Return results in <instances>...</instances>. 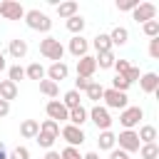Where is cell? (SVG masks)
<instances>
[{"label": "cell", "instance_id": "obj_25", "mask_svg": "<svg viewBox=\"0 0 159 159\" xmlns=\"http://www.w3.org/2000/svg\"><path fill=\"white\" fill-rule=\"evenodd\" d=\"M25 77H27V80H37V82H40V80H45V67H42L40 62H32V65H27V67H25Z\"/></svg>", "mask_w": 159, "mask_h": 159}, {"label": "cell", "instance_id": "obj_10", "mask_svg": "<svg viewBox=\"0 0 159 159\" xmlns=\"http://www.w3.org/2000/svg\"><path fill=\"white\" fill-rule=\"evenodd\" d=\"M45 112H47V119H52V122H67V114H70V109L60 102V99H50L47 102V107H45Z\"/></svg>", "mask_w": 159, "mask_h": 159}, {"label": "cell", "instance_id": "obj_11", "mask_svg": "<svg viewBox=\"0 0 159 159\" xmlns=\"http://www.w3.org/2000/svg\"><path fill=\"white\" fill-rule=\"evenodd\" d=\"M67 75H70V67H67L65 62H52V65L45 70V77L52 80L55 84H60L62 80H67Z\"/></svg>", "mask_w": 159, "mask_h": 159}, {"label": "cell", "instance_id": "obj_14", "mask_svg": "<svg viewBox=\"0 0 159 159\" xmlns=\"http://www.w3.org/2000/svg\"><path fill=\"white\" fill-rule=\"evenodd\" d=\"M67 50L80 60V57H84L87 55V50H89V42L82 37V35H72V40H70V45H67Z\"/></svg>", "mask_w": 159, "mask_h": 159}, {"label": "cell", "instance_id": "obj_4", "mask_svg": "<svg viewBox=\"0 0 159 159\" xmlns=\"http://www.w3.org/2000/svg\"><path fill=\"white\" fill-rule=\"evenodd\" d=\"M117 144H119V149L127 152L129 157H132L134 152H139V147H142V142H139V137H137L134 129H122V132L117 134Z\"/></svg>", "mask_w": 159, "mask_h": 159}, {"label": "cell", "instance_id": "obj_34", "mask_svg": "<svg viewBox=\"0 0 159 159\" xmlns=\"http://www.w3.org/2000/svg\"><path fill=\"white\" fill-rule=\"evenodd\" d=\"M132 84L122 77V75H114V80H112V89H117V92H127Z\"/></svg>", "mask_w": 159, "mask_h": 159}, {"label": "cell", "instance_id": "obj_27", "mask_svg": "<svg viewBox=\"0 0 159 159\" xmlns=\"http://www.w3.org/2000/svg\"><path fill=\"white\" fill-rule=\"evenodd\" d=\"M65 25H67V30H70L72 35H82V30H84V25H87V22H84V17H82V15H75V17H70Z\"/></svg>", "mask_w": 159, "mask_h": 159}, {"label": "cell", "instance_id": "obj_19", "mask_svg": "<svg viewBox=\"0 0 159 159\" xmlns=\"http://www.w3.org/2000/svg\"><path fill=\"white\" fill-rule=\"evenodd\" d=\"M87 122V109L80 104V107H75V109H70V114H67V124H72V127H82Z\"/></svg>", "mask_w": 159, "mask_h": 159}, {"label": "cell", "instance_id": "obj_13", "mask_svg": "<svg viewBox=\"0 0 159 159\" xmlns=\"http://www.w3.org/2000/svg\"><path fill=\"white\" fill-rule=\"evenodd\" d=\"M139 87H142V92H147V94H157V92H159V75H157V72H144V75L139 77Z\"/></svg>", "mask_w": 159, "mask_h": 159}, {"label": "cell", "instance_id": "obj_39", "mask_svg": "<svg viewBox=\"0 0 159 159\" xmlns=\"http://www.w3.org/2000/svg\"><path fill=\"white\" fill-rule=\"evenodd\" d=\"M129 67H132V65H129L127 60H114V70H117V75H122V77H124V75L129 72Z\"/></svg>", "mask_w": 159, "mask_h": 159}, {"label": "cell", "instance_id": "obj_43", "mask_svg": "<svg viewBox=\"0 0 159 159\" xmlns=\"http://www.w3.org/2000/svg\"><path fill=\"white\" fill-rule=\"evenodd\" d=\"M127 157H129V154H127V152H122V149H117V147L109 152V159H127Z\"/></svg>", "mask_w": 159, "mask_h": 159}, {"label": "cell", "instance_id": "obj_24", "mask_svg": "<svg viewBox=\"0 0 159 159\" xmlns=\"http://www.w3.org/2000/svg\"><path fill=\"white\" fill-rule=\"evenodd\" d=\"M40 92L45 94V97H50V99H55L57 94H60V84H55L52 80H40Z\"/></svg>", "mask_w": 159, "mask_h": 159}, {"label": "cell", "instance_id": "obj_47", "mask_svg": "<svg viewBox=\"0 0 159 159\" xmlns=\"http://www.w3.org/2000/svg\"><path fill=\"white\" fill-rule=\"evenodd\" d=\"M82 159H99V154L97 152H87V154H82Z\"/></svg>", "mask_w": 159, "mask_h": 159}, {"label": "cell", "instance_id": "obj_3", "mask_svg": "<svg viewBox=\"0 0 159 159\" xmlns=\"http://www.w3.org/2000/svg\"><path fill=\"white\" fill-rule=\"evenodd\" d=\"M87 119H89L99 132H107V129L112 127V114H109V109L102 107V104H94L92 109H87Z\"/></svg>", "mask_w": 159, "mask_h": 159}, {"label": "cell", "instance_id": "obj_29", "mask_svg": "<svg viewBox=\"0 0 159 159\" xmlns=\"http://www.w3.org/2000/svg\"><path fill=\"white\" fill-rule=\"evenodd\" d=\"M84 92H87V99L99 102V99H102V94H104V87H102L99 82H94V80H92V82H89V87H87Z\"/></svg>", "mask_w": 159, "mask_h": 159}, {"label": "cell", "instance_id": "obj_16", "mask_svg": "<svg viewBox=\"0 0 159 159\" xmlns=\"http://www.w3.org/2000/svg\"><path fill=\"white\" fill-rule=\"evenodd\" d=\"M97 144H99V149L102 152H112L114 147H117V134L114 132H99V137H97Z\"/></svg>", "mask_w": 159, "mask_h": 159}, {"label": "cell", "instance_id": "obj_28", "mask_svg": "<svg viewBox=\"0 0 159 159\" xmlns=\"http://www.w3.org/2000/svg\"><path fill=\"white\" fill-rule=\"evenodd\" d=\"M114 60H117L114 52H102V55L94 57V62H97L99 70H112V67H114Z\"/></svg>", "mask_w": 159, "mask_h": 159}, {"label": "cell", "instance_id": "obj_48", "mask_svg": "<svg viewBox=\"0 0 159 159\" xmlns=\"http://www.w3.org/2000/svg\"><path fill=\"white\" fill-rule=\"evenodd\" d=\"M0 159H7V152H5V144L0 142Z\"/></svg>", "mask_w": 159, "mask_h": 159}, {"label": "cell", "instance_id": "obj_15", "mask_svg": "<svg viewBox=\"0 0 159 159\" xmlns=\"http://www.w3.org/2000/svg\"><path fill=\"white\" fill-rule=\"evenodd\" d=\"M7 52H10L12 60H25V55H27V42H25L22 37H15V40H10Z\"/></svg>", "mask_w": 159, "mask_h": 159}, {"label": "cell", "instance_id": "obj_12", "mask_svg": "<svg viewBox=\"0 0 159 159\" xmlns=\"http://www.w3.org/2000/svg\"><path fill=\"white\" fill-rule=\"evenodd\" d=\"M94 72H97V62H94L92 55H84V57L77 60V77H87V80H92Z\"/></svg>", "mask_w": 159, "mask_h": 159}, {"label": "cell", "instance_id": "obj_7", "mask_svg": "<svg viewBox=\"0 0 159 159\" xmlns=\"http://www.w3.org/2000/svg\"><path fill=\"white\" fill-rule=\"evenodd\" d=\"M25 7L17 0H2L0 2V20H22Z\"/></svg>", "mask_w": 159, "mask_h": 159}, {"label": "cell", "instance_id": "obj_41", "mask_svg": "<svg viewBox=\"0 0 159 159\" xmlns=\"http://www.w3.org/2000/svg\"><path fill=\"white\" fill-rule=\"evenodd\" d=\"M149 55H152L154 60H159V37L149 40Z\"/></svg>", "mask_w": 159, "mask_h": 159}, {"label": "cell", "instance_id": "obj_17", "mask_svg": "<svg viewBox=\"0 0 159 159\" xmlns=\"http://www.w3.org/2000/svg\"><path fill=\"white\" fill-rule=\"evenodd\" d=\"M77 10H80V5H77L75 0H65V2H60V5H57V15H60L62 20L75 17V15H77Z\"/></svg>", "mask_w": 159, "mask_h": 159}, {"label": "cell", "instance_id": "obj_30", "mask_svg": "<svg viewBox=\"0 0 159 159\" xmlns=\"http://www.w3.org/2000/svg\"><path fill=\"white\" fill-rule=\"evenodd\" d=\"M40 132L42 134H50V137H60V124L57 122H52V119H45V122H40Z\"/></svg>", "mask_w": 159, "mask_h": 159}, {"label": "cell", "instance_id": "obj_38", "mask_svg": "<svg viewBox=\"0 0 159 159\" xmlns=\"http://www.w3.org/2000/svg\"><path fill=\"white\" fill-rule=\"evenodd\" d=\"M137 5L139 0H117V10H124V12H132Z\"/></svg>", "mask_w": 159, "mask_h": 159}, {"label": "cell", "instance_id": "obj_46", "mask_svg": "<svg viewBox=\"0 0 159 159\" xmlns=\"http://www.w3.org/2000/svg\"><path fill=\"white\" fill-rule=\"evenodd\" d=\"M2 70H7V62H5V52L0 50V72H2Z\"/></svg>", "mask_w": 159, "mask_h": 159}, {"label": "cell", "instance_id": "obj_37", "mask_svg": "<svg viewBox=\"0 0 159 159\" xmlns=\"http://www.w3.org/2000/svg\"><path fill=\"white\" fill-rule=\"evenodd\" d=\"M60 159H82V154H80L77 147H65V149L60 152Z\"/></svg>", "mask_w": 159, "mask_h": 159}, {"label": "cell", "instance_id": "obj_23", "mask_svg": "<svg viewBox=\"0 0 159 159\" xmlns=\"http://www.w3.org/2000/svg\"><path fill=\"white\" fill-rule=\"evenodd\" d=\"M137 137H139V142H142V144H154V142H157V127L144 124V127H139Z\"/></svg>", "mask_w": 159, "mask_h": 159}, {"label": "cell", "instance_id": "obj_9", "mask_svg": "<svg viewBox=\"0 0 159 159\" xmlns=\"http://www.w3.org/2000/svg\"><path fill=\"white\" fill-rule=\"evenodd\" d=\"M132 17L137 22H149V20H157V5L154 2H139L134 10H132Z\"/></svg>", "mask_w": 159, "mask_h": 159}, {"label": "cell", "instance_id": "obj_35", "mask_svg": "<svg viewBox=\"0 0 159 159\" xmlns=\"http://www.w3.org/2000/svg\"><path fill=\"white\" fill-rule=\"evenodd\" d=\"M35 142H37V144H40L42 149H52V144H55V137H50V134H42V132H37Z\"/></svg>", "mask_w": 159, "mask_h": 159}, {"label": "cell", "instance_id": "obj_36", "mask_svg": "<svg viewBox=\"0 0 159 159\" xmlns=\"http://www.w3.org/2000/svg\"><path fill=\"white\" fill-rule=\"evenodd\" d=\"M7 159H30L27 147H15L12 152H7Z\"/></svg>", "mask_w": 159, "mask_h": 159}, {"label": "cell", "instance_id": "obj_32", "mask_svg": "<svg viewBox=\"0 0 159 159\" xmlns=\"http://www.w3.org/2000/svg\"><path fill=\"white\" fill-rule=\"evenodd\" d=\"M142 30H144V35H147L149 40L159 37V20H149V22H144V25H142Z\"/></svg>", "mask_w": 159, "mask_h": 159}, {"label": "cell", "instance_id": "obj_18", "mask_svg": "<svg viewBox=\"0 0 159 159\" xmlns=\"http://www.w3.org/2000/svg\"><path fill=\"white\" fill-rule=\"evenodd\" d=\"M92 47L97 50V55H102V52H112L109 35H107V32H97V35H94V40H92Z\"/></svg>", "mask_w": 159, "mask_h": 159}, {"label": "cell", "instance_id": "obj_22", "mask_svg": "<svg viewBox=\"0 0 159 159\" xmlns=\"http://www.w3.org/2000/svg\"><path fill=\"white\" fill-rule=\"evenodd\" d=\"M15 97H17V84L10 82V80H2V82H0V99L12 102Z\"/></svg>", "mask_w": 159, "mask_h": 159}, {"label": "cell", "instance_id": "obj_26", "mask_svg": "<svg viewBox=\"0 0 159 159\" xmlns=\"http://www.w3.org/2000/svg\"><path fill=\"white\" fill-rule=\"evenodd\" d=\"M60 102H62L67 109H75V107H80V104H82V97H80V92H77V89H70V92H65V97H62Z\"/></svg>", "mask_w": 159, "mask_h": 159}, {"label": "cell", "instance_id": "obj_33", "mask_svg": "<svg viewBox=\"0 0 159 159\" xmlns=\"http://www.w3.org/2000/svg\"><path fill=\"white\" fill-rule=\"evenodd\" d=\"M7 80L10 82H20V80H25V67H20V65H12V67H7Z\"/></svg>", "mask_w": 159, "mask_h": 159}, {"label": "cell", "instance_id": "obj_5", "mask_svg": "<svg viewBox=\"0 0 159 159\" xmlns=\"http://www.w3.org/2000/svg\"><path fill=\"white\" fill-rule=\"evenodd\" d=\"M102 99H104V107L107 109H124V107H129V97H127V92H117V89H104V94H102Z\"/></svg>", "mask_w": 159, "mask_h": 159}, {"label": "cell", "instance_id": "obj_1", "mask_svg": "<svg viewBox=\"0 0 159 159\" xmlns=\"http://www.w3.org/2000/svg\"><path fill=\"white\" fill-rule=\"evenodd\" d=\"M25 25L30 27V30H35V32H50V27H52V20H50V15L47 12H42V10H37V7H32V10H25Z\"/></svg>", "mask_w": 159, "mask_h": 159}, {"label": "cell", "instance_id": "obj_20", "mask_svg": "<svg viewBox=\"0 0 159 159\" xmlns=\"http://www.w3.org/2000/svg\"><path fill=\"white\" fill-rule=\"evenodd\" d=\"M109 42H112V47H114V45H127V42H129V30L122 27V25H117V27L109 32Z\"/></svg>", "mask_w": 159, "mask_h": 159}, {"label": "cell", "instance_id": "obj_8", "mask_svg": "<svg viewBox=\"0 0 159 159\" xmlns=\"http://www.w3.org/2000/svg\"><path fill=\"white\" fill-rule=\"evenodd\" d=\"M60 134H62V139L67 142V147H80V144H84V132H82V127H72V124H65L62 129H60Z\"/></svg>", "mask_w": 159, "mask_h": 159}, {"label": "cell", "instance_id": "obj_6", "mask_svg": "<svg viewBox=\"0 0 159 159\" xmlns=\"http://www.w3.org/2000/svg\"><path fill=\"white\" fill-rule=\"evenodd\" d=\"M142 119H144V109H142V107H124V109L119 112V124H122L124 129H134Z\"/></svg>", "mask_w": 159, "mask_h": 159}, {"label": "cell", "instance_id": "obj_2", "mask_svg": "<svg viewBox=\"0 0 159 159\" xmlns=\"http://www.w3.org/2000/svg\"><path fill=\"white\" fill-rule=\"evenodd\" d=\"M40 55H42L45 60H52V62H62V57H65V47H62V42H60L57 37L47 35L45 40H40Z\"/></svg>", "mask_w": 159, "mask_h": 159}, {"label": "cell", "instance_id": "obj_45", "mask_svg": "<svg viewBox=\"0 0 159 159\" xmlns=\"http://www.w3.org/2000/svg\"><path fill=\"white\" fill-rule=\"evenodd\" d=\"M42 159H60V152H55V149H47Z\"/></svg>", "mask_w": 159, "mask_h": 159}, {"label": "cell", "instance_id": "obj_31", "mask_svg": "<svg viewBox=\"0 0 159 159\" xmlns=\"http://www.w3.org/2000/svg\"><path fill=\"white\" fill-rule=\"evenodd\" d=\"M139 157H142V159H159V147H157V142H154V144H142V147H139Z\"/></svg>", "mask_w": 159, "mask_h": 159}, {"label": "cell", "instance_id": "obj_21", "mask_svg": "<svg viewBox=\"0 0 159 159\" xmlns=\"http://www.w3.org/2000/svg\"><path fill=\"white\" fill-rule=\"evenodd\" d=\"M37 132H40V122H37V119H25V122L20 124V134H22L25 139H35Z\"/></svg>", "mask_w": 159, "mask_h": 159}, {"label": "cell", "instance_id": "obj_40", "mask_svg": "<svg viewBox=\"0 0 159 159\" xmlns=\"http://www.w3.org/2000/svg\"><path fill=\"white\" fill-rule=\"evenodd\" d=\"M139 77H142V72H139V67H134V65H132V67H129V72L124 75V80H127L129 84H134V82H137Z\"/></svg>", "mask_w": 159, "mask_h": 159}, {"label": "cell", "instance_id": "obj_50", "mask_svg": "<svg viewBox=\"0 0 159 159\" xmlns=\"http://www.w3.org/2000/svg\"><path fill=\"white\" fill-rule=\"evenodd\" d=\"M0 22H2V20H0Z\"/></svg>", "mask_w": 159, "mask_h": 159}, {"label": "cell", "instance_id": "obj_44", "mask_svg": "<svg viewBox=\"0 0 159 159\" xmlns=\"http://www.w3.org/2000/svg\"><path fill=\"white\" fill-rule=\"evenodd\" d=\"M7 114H10V102L0 99V117H7Z\"/></svg>", "mask_w": 159, "mask_h": 159}, {"label": "cell", "instance_id": "obj_42", "mask_svg": "<svg viewBox=\"0 0 159 159\" xmlns=\"http://www.w3.org/2000/svg\"><path fill=\"white\" fill-rule=\"evenodd\" d=\"M89 82H92V80H87V77H77V80H75V89H77V92H84V89L89 87Z\"/></svg>", "mask_w": 159, "mask_h": 159}, {"label": "cell", "instance_id": "obj_49", "mask_svg": "<svg viewBox=\"0 0 159 159\" xmlns=\"http://www.w3.org/2000/svg\"><path fill=\"white\" fill-rule=\"evenodd\" d=\"M127 159H132V157H127Z\"/></svg>", "mask_w": 159, "mask_h": 159}]
</instances>
